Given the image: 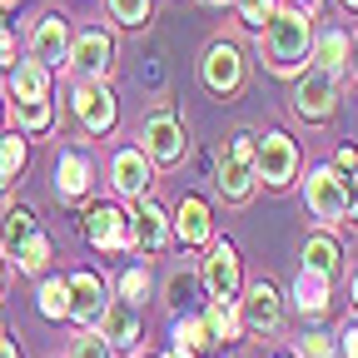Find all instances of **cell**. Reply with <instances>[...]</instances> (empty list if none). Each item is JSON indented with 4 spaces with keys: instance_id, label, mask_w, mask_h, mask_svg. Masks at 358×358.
Returning <instances> with one entry per match:
<instances>
[{
    "instance_id": "43",
    "label": "cell",
    "mask_w": 358,
    "mask_h": 358,
    "mask_svg": "<svg viewBox=\"0 0 358 358\" xmlns=\"http://www.w3.org/2000/svg\"><path fill=\"white\" fill-rule=\"evenodd\" d=\"M338 6H343V10H358V0H338Z\"/></svg>"
},
{
    "instance_id": "31",
    "label": "cell",
    "mask_w": 358,
    "mask_h": 358,
    "mask_svg": "<svg viewBox=\"0 0 358 358\" xmlns=\"http://www.w3.org/2000/svg\"><path fill=\"white\" fill-rule=\"evenodd\" d=\"M150 6H155V0H110V15L120 20V25H145L150 20Z\"/></svg>"
},
{
    "instance_id": "29",
    "label": "cell",
    "mask_w": 358,
    "mask_h": 358,
    "mask_svg": "<svg viewBox=\"0 0 358 358\" xmlns=\"http://www.w3.org/2000/svg\"><path fill=\"white\" fill-rule=\"evenodd\" d=\"M40 313H45V319H65V313H70L65 279H45V284H40Z\"/></svg>"
},
{
    "instance_id": "37",
    "label": "cell",
    "mask_w": 358,
    "mask_h": 358,
    "mask_svg": "<svg viewBox=\"0 0 358 358\" xmlns=\"http://www.w3.org/2000/svg\"><path fill=\"white\" fill-rule=\"evenodd\" d=\"M299 353H303V358H334V338H329V334H303Z\"/></svg>"
},
{
    "instance_id": "48",
    "label": "cell",
    "mask_w": 358,
    "mask_h": 358,
    "mask_svg": "<svg viewBox=\"0 0 358 358\" xmlns=\"http://www.w3.org/2000/svg\"><path fill=\"white\" fill-rule=\"evenodd\" d=\"M0 338H6V329H0Z\"/></svg>"
},
{
    "instance_id": "7",
    "label": "cell",
    "mask_w": 358,
    "mask_h": 358,
    "mask_svg": "<svg viewBox=\"0 0 358 358\" xmlns=\"http://www.w3.org/2000/svg\"><path fill=\"white\" fill-rule=\"evenodd\" d=\"M140 140H145L140 150H145V159H150V164H179V159H185V150H189L185 124H179L169 110H159V115H150V120H145Z\"/></svg>"
},
{
    "instance_id": "36",
    "label": "cell",
    "mask_w": 358,
    "mask_h": 358,
    "mask_svg": "<svg viewBox=\"0 0 358 358\" xmlns=\"http://www.w3.org/2000/svg\"><path fill=\"white\" fill-rule=\"evenodd\" d=\"M194 294H199V279H189V274H174V279H169V303H174V308H185Z\"/></svg>"
},
{
    "instance_id": "5",
    "label": "cell",
    "mask_w": 358,
    "mask_h": 358,
    "mask_svg": "<svg viewBox=\"0 0 358 358\" xmlns=\"http://www.w3.org/2000/svg\"><path fill=\"white\" fill-rule=\"evenodd\" d=\"M199 75H204V90L209 95H234L244 85V50L234 40H214L204 60H199Z\"/></svg>"
},
{
    "instance_id": "28",
    "label": "cell",
    "mask_w": 358,
    "mask_h": 358,
    "mask_svg": "<svg viewBox=\"0 0 358 358\" xmlns=\"http://www.w3.org/2000/svg\"><path fill=\"white\" fill-rule=\"evenodd\" d=\"M204 343H209L204 319H179V324H174V358H194Z\"/></svg>"
},
{
    "instance_id": "44",
    "label": "cell",
    "mask_w": 358,
    "mask_h": 358,
    "mask_svg": "<svg viewBox=\"0 0 358 358\" xmlns=\"http://www.w3.org/2000/svg\"><path fill=\"white\" fill-rule=\"evenodd\" d=\"M0 294H6V264H0Z\"/></svg>"
},
{
    "instance_id": "12",
    "label": "cell",
    "mask_w": 358,
    "mask_h": 358,
    "mask_svg": "<svg viewBox=\"0 0 358 358\" xmlns=\"http://www.w3.org/2000/svg\"><path fill=\"white\" fill-rule=\"evenodd\" d=\"M85 234L95 249H129V214L115 204H90L85 209Z\"/></svg>"
},
{
    "instance_id": "16",
    "label": "cell",
    "mask_w": 358,
    "mask_h": 358,
    "mask_svg": "<svg viewBox=\"0 0 358 358\" xmlns=\"http://www.w3.org/2000/svg\"><path fill=\"white\" fill-rule=\"evenodd\" d=\"M279 289L268 284V279H259V284H249V294H244V303H239V324L244 329H259V334H268V329H279Z\"/></svg>"
},
{
    "instance_id": "32",
    "label": "cell",
    "mask_w": 358,
    "mask_h": 358,
    "mask_svg": "<svg viewBox=\"0 0 358 358\" xmlns=\"http://www.w3.org/2000/svg\"><path fill=\"white\" fill-rule=\"evenodd\" d=\"M234 6H239V15H244V25H249V30H264V25H268V15L279 10V0H234Z\"/></svg>"
},
{
    "instance_id": "8",
    "label": "cell",
    "mask_w": 358,
    "mask_h": 358,
    "mask_svg": "<svg viewBox=\"0 0 358 358\" xmlns=\"http://www.w3.org/2000/svg\"><path fill=\"white\" fill-rule=\"evenodd\" d=\"M303 204L313 219H324V224H338L343 219V174L334 164H319L308 179H303Z\"/></svg>"
},
{
    "instance_id": "2",
    "label": "cell",
    "mask_w": 358,
    "mask_h": 358,
    "mask_svg": "<svg viewBox=\"0 0 358 358\" xmlns=\"http://www.w3.org/2000/svg\"><path fill=\"white\" fill-rule=\"evenodd\" d=\"M254 140L259 134H234L229 145L219 150V174H214V185H219V194L224 199H234V204H244L249 194H254V185H259V169H254Z\"/></svg>"
},
{
    "instance_id": "23",
    "label": "cell",
    "mask_w": 358,
    "mask_h": 358,
    "mask_svg": "<svg viewBox=\"0 0 358 358\" xmlns=\"http://www.w3.org/2000/svg\"><path fill=\"white\" fill-rule=\"evenodd\" d=\"M294 303H299L303 313H324V308H329V279L313 274V268H299V279H294Z\"/></svg>"
},
{
    "instance_id": "42",
    "label": "cell",
    "mask_w": 358,
    "mask_h": 358,
    "mask_svg": "<svg viewBox=\"0 0 358 358\" xmlns=\"http://www.w3.org/2000/svg\"><path fill=\"white\" fill-rule=\"evenodd\" d=\"M0 358H20V348H15V338H0Z\"/></svg>"
},
{
    "instance_id": "40",
    "label": "cell",
    "mask_w": 358,
    "mask_h": 358,
    "mask_svg": "<svg viewBox=\"0 0 358 358\" xmlns=\"http://www.w3.org/2000/svg\"><path fill=\"white\" fill-rule=\"evenodd\" d=\"M343 70L353 75V85H358V35L348 40V60H343Z\"/></svg>"
},
{
    "instance_id": "21",
    "label": "cell",
    "mask_w": 358,
    "mask_h": 358,
    "mask_svg": "<svg viewBox=\"0 0 358 358\" xmlns=\"http://www.w3.org/2000/svg\"><path fill=\"white\" fill-rule=\"evenodd\" d=\"M35 229H40V224H35V209H30V204H10V209H6V219H0V249L15 254Z\"/></svg>"
},
{
    "instance_id": "9",
    "label": "cell",
    "mask_w": 358,
    "mask_h": 358,
    "mask_svg": "<svg viewBox=\"0 0 358 358\" xmlns=\"http://www.w3.org/2000/svg\"><path fill=\"white\" fill-rule=\"evenodd\" d=\"M65 294H70V319L75 324H100L105 319V308H110V299H105V279L100 274H90V268H75V274L65 279Z\"/></svg>"
},
{
    "instance_id": "30",
    "label": "cell",
    "mask_w": 358,
    "mask_h": 358,
    "mask_svg": "<svg viewBox=\"0 0 358 358\" xmlns=\"http://www.w3.org/2000/svg\"><path fill=\"white\" fill-rule=\"evenodd\" d=\"M50 120H55L50 100H35V105H20V134H45V129H50Z\"/></svg>"
},
{
    "instance_id": "14",
    "label": "cell",
    "mask_w": 358,
    "mask_h": 358,
    "mask_svg": "<svg viewBox=\"0 0 358 358\" xmlns=\"http://www.w3.org/2000/svg\"><path fill=\"white\" fill-rule=\"evenodd\" d=\"M65 50H70L65 15H40V25L30 30V60H40L45 70H55V65H65Z\"/></svg>"
},
{
    "instance_id": "3",
    "label": "cell",
    "mask_w": 358,
    "mask_h": 358,
    "mask_svg": "<svg viewBox=\"0 0 358 358\" xmlns=\"http://www.w3.org/2000/svg\"><path fill=\"white\" fill-rule=\"evenodd\" d=\"M65 65L80 85H105L110 65H115V40L105 30H85V35H70V50H65Z\"/></svg>"
},
{
    "instance_id": "13",
    "label": "cell",
    "mask_w": 358,
    "mask_h": 358,
    "mask_svg": "<svg viewBox=\"0 0 358 358\" xmlns=\"http://www.w3.org/2000/svg\"><path fill=\"white\" fill-rule=\"evenodd\" d=\"M110 179H115V189L124 194V199H145V189H150V159H145V150L140 145H124V150H115V159H110Z\"/></svg>"
},
{
    "instance_id": "41",
    "label": "cell",
    "mask_w": 358,
    "mask_h": 358,
    "mask_svg": "<svg viewBox=\"0 0 358 358\" xmlns=\"http://www.w3.org/2000/svg\"><path fill=\"white\" fill-rule=\"evenodd\" d=\"M338 338H343V353H348V358H358V329H343Z\"/></svg>"
},
{
    "instance_id": "1",
    "label": "cell",
    "mask_w": 358,
    "mask_h": 358,
    "mask_svg": "<svg viewBox=\"0 0 358 358\" xmlns=\"http://www.w3.org/2000/svg\"><path fill=\"white\" fill-rule=\"evenodd\" d=\"M308 45H313V15L299 6H279L259 30V55L274 75H303L308 65Z\"/></svg>"
},
{
    "instance_id": "22",
    "label": "cell",
    "mask_w": 358,
    "mask_h": 358,
    "mask_svg": "<svg viewBox=\"0 0 358 358\" xmlns=\"http://www.w3.org/2000/svg\"><path fill=\"white\" fill-rule=\"evenodd\" d=\"M308 60H313V70L338 75V70H343V60H348V40H343V30H324L319 40L308 45Z\"/></svg>"
},
{
    "instance_id": "34",
    "label": "cell",
    "mask_w": 358,
    "mask_h": 358,
    "mask_svg": "<svg viewBox=\"0 0 358 358\" xmlns=\"http://www.w3.org/2000/svg\"><path fill=\"white\" fill-rule=\"evenodd\" d=\"M145 294H150V274H145V268H124V274H120V299L140 303Z\"/></svg>"
},
{
    "instance_id": "38",
    "label": "cell",
    "mask_w": 358,
    "mask_h": 358,
    "mask_svg": "<svg viewBox=\"0 0 358 358\" xmlns=\"http://www.w3.org/2000/svg\"><path fill=\"white\" fill-rule=\"evenodd\" d=\"M343 219H353V224H358V169L343 179Z\"/></svg>"
},
{
    "instance_id": "15",
    "label": "cell",
    "mask_w": 358,
    "mask_h": 358,
    "mask_svg": "<svg viewBox=\"0 0 358 358\" xmlns=\"http://www.w3.org/2000/svg\"><path fill=\"white\" fill-rule=\"evenodd\" d=\"M75 115H80V124L90 129V134H105V129H115V95L105 85H75Z\"/></svg>"
},
{
    "instance_id": "20",
    "label": "cell",
    "mask_w": 358,
    "mask_h": 358,
    "mask_svg": "<svg viewBox=\"0 0 358 358\" xmlns=\"http://www.w3.org/2000/svg\"><path fill=\"white\" fill-rule=\"evenodd\" d=\"M105 343L110 348H134V343H140V313H134V303H110L105 308Z\"/></svg>"
},
{
    "instance_id": "10",
    "label": "cell",
    "mask_w": 358,
    "mask_h": 358,
    "mask_svg": "<svg viewBox=\"0 0 358 358\" xmlns=\"http://www.w3.org/2000/svg\"><path fill=\"white\" fill-rule=\"evenodd\" d=\"M204 289H209V299L214 303H234V294H239V254H234V244L224 239V244H214L209 249V259H204Z\"/></svg>"
},
{
    "instance_id": "35",
    "label": "cell",
    "mask_w": 358,
    "mask_h": 358,
    "mask_svg": "<svg viewBox=\"0 0 358 358\" xmlns=\"http://www.w3.org/2000/svg\"><path fill=\"white\" fill-rule=\"evenodd\" d=\"M20 60V45H15V30H10V20L0 15V70H10Z\"/></svg>"
},
{
    "instance_id": "24",
    "label": "cell",
    "mask_w": 358,
    "mask_h": 358,
    "mask_svg": "<svg viewBox=\"0 0 358 358\" xmlns=\"http://www.w3.org/2000/svg\"><path fill=\"white\" fill-rule=\"evenodd\" d=\"M25 169V134H0V194H6Z\"/></svg>"
},
{
    "instance_id": "27",
    "label": "cell",
    "mask_w": 358,
    "mask_h": 358,
    "mask_svg": "<svg viewBox=\"0 0 358 358\" xmlns=\"http://www.w3.org/2000/svg\"><path fill=\"white\" fill-rule=\"evenodd\" d=\"M10 259L25 268V274H45V264H50V239H45V234L35 229V234H30V239H25L15 254H10Z\"/></svg>"
},
{
    "instance_id": "17",
    "label": "cell",
    "mask_w": 358,
    "mask_h": 358,
    "mask_svg": "<svg viewBox=\"0 0 358 358\" xmlns=\"http://www.w3.org/2000/svg\"><path fill=\"white\" fill-rule=\"evenodd\" d=\"M10 95H15V105L50 100V70H45L40 60H15L10 65Z\"/></svg>"
},
{
    "instance_id": "19",
    "label": "cell",
    "mask_w": 358,
    "mask_h": 358,
    "mask_svg": "<svg viewBox=\"0 0 358 358\" xmlns=\"http://www.w3.org/2000/svg\"><path fill=\"white\" fill-rule=\"evenodd\" d=\"M90 174H95L90 155H80V150H65V155L55 159V189H60V199H80V194L90 189Z\"/></svg>"
},
{
    "instance_id": "47",
    "label": "cell",
    "mask_w": 358,
    "mask_h": 358,
    "mask_svg": "<svg viewBox=\"0 0 358 358\" xmlns=\"http://www.w3.org/2000/svg\"><path fill=\"white\" fill-rule=\"evenodd\" d=\"M0 120H6V105H0Z\"/></svg>"
},
{
    "instance_id": "45",
    "label": "cell",
    "mask_w": 358,
    "mask_h": 358,
    "mask_svg": "<svg viewBox=\"0 0 358 358\" xmlns=\"http://www.w3.org/2000/svg\"><path fill=\"white\" fill-rule=\"evenodd\" d=\"M353 308H358V274H353Z\"/></svg>"
},
{
    "instance_id": "18",
    "label": "cell",
    "mask_w": 358,
    "mask_h": 358,
    "mask_svg": "<svg viewBox=\"0 0 358 358\" xmlns=\"http://www.w3.org/2000/svg\"><path fill=\"white\" fill-rule=\"evenodd\" d=\"M174 234H179V244H189V249L209 244V204L194 199V194H185L179 209H174Z\"/></svg>"
},
{
    "instance_id": "6",
    "label": "cell",
    "mask_w": 358,
    "mask_h": 358,
    "mask_svg": "<svg viewBox=\"0 0 358 358\" xmlns=\"http://www.w3.org/2000/svg\"><path fill=\"white\" fill-rule=\"evenodd\" d=\"M338 110V75L329 70H303V80L294 85V115L308 120V124H319Z\"/></svg>"
},
{
    "instance_id": "33",
    "label": "cell",
    "mask_w": 358,
    "mask_h": 358,
    "mask_svg": "<svg viewBox=\"0 0 358 358\" xmlns=\"http://www.w3.org/2000/svg\"><path fill=\"white\" fill-rule=\"evenodd\" d=\"M70 358H115V348L105 343V334H80L70 343Z\"/></svg>"
},
{
    "instance_id": "11",
    "label": "cell",
    "mask_w": 358,
    "mask_h": 358,
    "mask_svg": "<svg viewBox=\"0 0 358 358\" xmlns=\"http://www.w3.org/2000/svg\"><path fill=\"white\" fill-rule=\"evenodd\" d=\"M164 239H169V214H164L150 194L134 199V214H129V249L155 254V249H164Z\"/></svg>"
},
{
    "instance_id": "46",
    "label": "cell",
    "mask_w": 358,
    "mask_h": 358,
    "mask_svg": "<svg viewBox=\"0 0 358 358\" xmlns=\"http://www.w3.org/2000/svg\"><path fill=\"white\" fill-rule=\"evenodd\" d=\"M204 6H229V0H204Z\"/></svg>"
},
{
    "instance_id": "4",
    "label": "cell",
    "mask_w": 358,
    "mask_h": 358,
    "mask_svg": "<svg viewBox=\"0 0 358 358\" xmlns=\"http://www.w3.org/2000/svg\"><path fill=\"white\" fill-rule=\"evenodd\" d=\"M254 169H259V185H268V189L294 185V174H299V145L289 140L284 129H268L264 140H254Z\"/></svg>"
},
{
    "instance_id": "26",
    "label": "cell",
    "mask_w": 358,
    "mask_h": 358,
    "mask_svg": "<svg viewBox=\"0 0 358 358\" xmlns=\"http://www.w3.org/2000/svg\"><path fill=\"white\" fill-rule=\"evenodd\" d=\"M239 308L234 303H209V313H204V334H209V343L214 338H224V343H229V338H239Z\"/></svg>"
},
{
    "instance_id": "39",
    "label": "cell",
    "mask_w": 358,
    "mask_h": 358,
    "mask_svg": "<svg viewBox=\"0 0 358 358\" xmlns=\"http://www.w3.org/2000/svg\"><path fill=\"white\" fill-rule=\"evenodd\" d=\"M334 169H338V174H353V169H358V150H348V145H343V150H338V159H334Z\"/></svg>"
},
{
    "instance_id": "25",
    "label": "cell",
    "mask_w": 358,
    "mask_h": 358,
    "mask_svg": "<svg viewBox=\"0 0 358 358\" xmlns=\"http://www.w3.org/2000/svg\"><path fill=\"white\" fill-rule=\"evenodd\" d=\"M303 268H313V274L334 279V274H338V244H334L329 234H313V239L303 244Z\"/></svg>"
}]
</instances>
